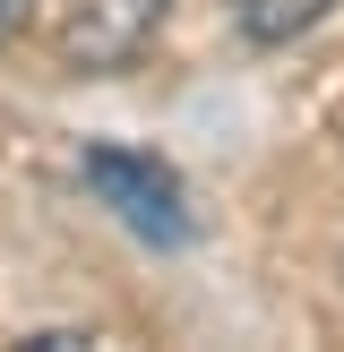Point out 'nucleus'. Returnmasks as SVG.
Instances as JSON below:
<instances>
[{
  "label": "nucleus",
  "mask_w": 344,
  "mask_h": 352,
  "mask_svg": "<svg viewBox=\"0 0 344 352\" xmlns=\"http://www.w3.org/2000/svg\"><path fill=\"white\" fill-rule=\"evenodd\" d=\"M86 189L147 250H181L189 241V189H181V172L164 155H147V146H86Z\"/></svg>",
  "instance_id": "f257e3e1"
},
{
  "label": "nucleus",
  "mask_w": 344,
  "mask_h": 352,
  "mask_svg": "<svg viewBox=\"0 0 344 352\" xmlns=\"http://www.w3.org/2000/svg\"><path fill=\"white\" fill-rule=\"evenodd\" d=\"M147 17L155 0H120V9H86L69 26V69H120L138 43H147Z\"/></svg>",
  "instance_id": "f03ea898"
},
{
  "label": "nucleus",
  "mask_w": 344,
  "mask_h": 352,
  "mask_svg": "<svg viewBox=\"0 0 344 352\" xmlns=\"http://www.w3.org/2000/svg\"><path fill=\"white\" fill-rule=\"evenodd\" d=\"M336 17V0H233V26H241V43H258V52H275V43H301L310 26H327Z\"/></svg>",
  "instance_id": "7ed1b4c3"
},
{
  "label": "nucleus",
  "mask_w": 344,
  "mask_h": 352,
  "mask_svg": "<svg viewBox=\"0 0 344 352\" xmlns=\"http://www.w3.org/2000/svg\"><path fill=\"white\" fill-rule=\"evenodd\" d=\"M26 17H34V0H0V43H9V34L26 26Z\"/></svg>",
  "instance_id": "20e7f679"
}]
</instances>
